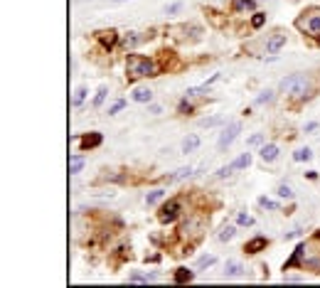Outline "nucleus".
<instances>
[{
  "instance_id": "1",
  "label": "nucleus",
  "mask_w": 320,
  "mask_h": 288,
  "mask_svg": "<svg viewBox=\"0 0 320 288\" xmlns=\"http://www.w3.org/2000/svg\"><path fill=\"white\" fill-rule=\"evenodd\" d=\"M126 72L131 79H138V77H155V64L150 59H143L138 54L128 57V64H126Z\"/></svg>"
},
{
  "instance_id": "2",
  "label": "nucleus",
  "mask_w": 320,
  "mask_h": 288,
  "mask_svg": "<svg viewBox=\"0 0 320 288\" xmlns=\"http://www.w3.org/2000/svg\"><path fill=\"white\" fill-rule=\"evenodd\" d=\"M281 91L288 94V96H308L310 84H308L305 77H300V74H291V77H286V79L281 81Z\"/></svg>"
},
{
  "instance_id": "3",
  "label": "nucleus",
  "mask_w": 320,
  "mask_h": 288,
  "mask_svg": "<svg viewBox=\"0 0 320 288\" xmlns=\"http://www.w3.org/2000/svg\"><path fill=\"white\" fill-rule=\"evenodd\" d=\"M239 131H241V126L234 121V123H229L224 131H222V135H219V143H217V146H219V151H227L229 146H232V143H234V138L239 135Z\"/></svg>"
},
{
  "instance_id": "4",
  "label": "nucleus",
  "mask_w": 320,
  "mask_h": 288,
  "mask_svg": "<svg viewBox=\"0 0 320 288\" xmlns=\"http://www.w3.org/2000/svg\"><path fill=\"white\" fill-rule=\"evenodd\" d=\"M178 212H180V202L178 200H170L168 205H163V209H160V222H175V217H178Z\"/></svg>"
},
{
  "instance_id": "5",
  "label": "nucleus",
  "mask_w": 320,
  "mask_h": 288,
  "mask_svg": "<svg viewBox=\"0 0 320 288\" xmlns=\"http://www.w3.org/2000/svg\"><path fill=\"white\" fill-rule=\"evenodd\" d=\"M303 27L313 35V37H320V15L315 13V15H310L305 23H303Z\"/></svg>"
},
{
  "instance_id": "6",
  "label": "nucleus",
  "mask_w": 320,
  "mask_h": 288,
  "mask_svg": "<svg viewBox=\"0 0 320 288\" xmlns=\"http://www.w3.org/2000/svg\"><path fill=\"white\" fill-rule=\"evenodd\" d=\"M283 45H286V35H273V37L268 40V45H266V52H268V54H276Z\"/></svg>"
},
{
  "instance_id": "7",
  "label": "nucleus",
  "mask_w": 320,
  "mask_h": 288,
  "mask_svg": "<svg viewBox=\"0 0 320 288\" xmlns=\"http://www.w3.org/2000/svg\"><path fill=\"white\" fill-rule=\"evenodd\" d=\"M261 158H264L266 163H273V160L278 158V146H273V143L264 146V148H261Z\"/></svg>"
},
{
  "instance_id": "8",
  "label": "nucleus",
  "mask_w": 320,
  "mask_h": 288,
  "mask_svg": "<svg viewBox=\"0 0 320 288\" xmlns=\"http://www.w3.org/2000/svg\"><path fill=\"white\" fill-rule=\"evenodd\" d=\"M197 146H200V135H187L183 140V153H192L197 151Z\"/></svg>"
},
{
  "instance_id": "9",
  "label": "nucleus",
  "mask_w": 320,
  "mask_h": 288,
  "mask_svg": "<svg viewBox=\"0 0 320 288\" xmlns=\"http://www.w3.org/2000/svg\"><path fill=\"white\" fill-rule=\"evenodd\" d=\"M264 246H266V239H264V236H256V239L246 241L244 251H249V254H256V251H259V249H264Z\"/></svg>"
},
{
  "instance_id": "10",
  "label": "nucleus",
  "mask_w": 320,
  "mask_h": 288,
  "mask_svg": "<svg viewBox=\"0 0 320 288\" xmlns=\"http://www.w3.org/2000/svg\"><path fill=\"white\" fill-rule=\"evenodd\" d=\"M99 143H101V135H99V133H91V135H84V138H81V146H84V148H96Z\"/></svg>"
},
{
  "instance_id": "11",
  "label": "nucleus",
  "mask_w": 320,
  "mask_h": 288,
  "mask_svg": "<svg viewBox=\"0 0 320 288\" xmlns=\"http://www.w3.org/2000/svg\"><path fill=\"white\" fill-rule=\"evenodd\" d=\"M150 96H153V91H150V89H135V91H133V101H138V104L150 101Z\"/></svg>"
},
{
  "instance_id": "12",
  "label": "nucleus",
  "mask_w": 320,
  "mask_h": 288,
  "mask_svg": "<svg viewBox=\"0 0 320 288\" xmlns=\"http://www.w3.org/2000/svg\"><path fill=\"white\" fill-rule=\"evenodd\" d=\"M99 40H101V45H104V47H113V45H116V32H113V30L101 32V35H99Z\"/></svg>"
},
{
  "instance_id": "13",
  "label": "nucleus",
  "mask_w": 320,
  "mask_h": 288,
  "mask_svg": "<svg viewBox=\"0 0 320 288\" xmlns=\"http://www.w3.org/2000/svg\"><path fill=\"white\" fill-rule=\"evenodd\" d=\"M232 165H234V170L249 168V165H251V156H249V153H241V156H239V158H237V160H234Z\"/></svg>"
},
{
  "instance_id": "14",
  "label": "nucleus",
  "mask_w": 320,
  "mask_h": 288,
  "mask_svg": "<svg viewBox=\"0 0 320 288\" xmlns=\"http://www.w3.org/2000/svg\"><path fill=\"white\" fill-rule=\"evenodd\" d=\"M81 168H84V158L74 156V158L69 160V173H72V175H77V173H81Z\"/></svg>"
},
{
  "instance_id": "15",
  "label": "nucleus",
  "mask_w": 320,
  "mask_h": 288,
  "mask_svg": "<svg viewBox=\"0 0 320 288\" xmlns=\"http://www.w3.org/2000/svg\"><path fill=\"white\" fill-rule=\"evenodd\" d=\"M276 192H278V197H283V200H293V187L286 185V183H281V185L276 187Z\"/></svg>"
},
{
  "instance_id": "16",
  "label": "nucleus",
  "mask_w": 320,
  "mask_h": 288,
  "mask_svg": "<svg viewBox=\"0 0 320 288\" xmlns=\"http://www.w3.org/2000/svg\"><path fill=\"white\" fill-rule=\"evenodd\" d=\"M163 197H165V192H163V190H153V192L145 197V205H158Z\"/></svg>"
},
{
  "instance_id": "17",
  "label": "nucleus",
  "mask_w": 320,
  "mask_h": 288,
  "mask_svg": "<svg viewBox=\"0 0 320 288\" xmlns=\"http://www.w3.org/2000/svg\"><path fill=\"white\" fill-rule=\"evenodd\" d=\"M232 236H234V227H222V229H219V234H217V239H219V241H229Z\"/></svg>"
},
{
  "instance_id": "18",
  "label": "nucleus",
  "mask_w": 320,
  "mask_h": 288,
  "mask_svg": "<svg viewBox=\"0 0 320 288\" xmlns=\"http://www.w3.org/2000/svg\"><path fill=\"white\" fill-rule=\"evenodd\" d=\"M241 271H244V268H241V263H237V261H229V263H227V271H224V273H227V276H239Z\"/></svg>"
},
{
  "instance_id": "19",
  "label": "nucleus",
  "mask_w": 320,
  "mask_h": 288,
  "mask_svg": "<svg viewBox=\"0 0 320 288\" xmlns=\"http://www.w3.org/2000/svg\"><path fill=\"white\" fill-rule=\"evenodd\" d=\"M234 10H254V0H234Z\"/></svg>"
},
{
  "instance_id": "20",
  "label": "nucleus",
  "mask_w": 320,
  "mask_h": 288,
  "mask_svg": "<svg viewBox=\"0 0 320 288\" xmlns=\"http://www.w3.org/2000/svg\"><path fill=\"white\" fill-rule=\"evenodd\" d=\"M84 99H86V86H79V89L74 91V106H81Z\"/></svg>"
},
{
  "instance_id": "21",
  "label": "nucleus",
  "mask_w": 320,
  "mask_h": 288,
  "mask_svg": "<svg viewBox=\"0 0 320 288\" xmlns=\"http://www.w3.org/2000/svg\"><path fill=\"white\" fill-rule=\"evenodd\" d=\"M310 156H313V153H310L308 148H298V151L293 153V160H298V163H300V160H310Z\"/></svg>"
},
{
  "instance_id": "22",
  "label": "nucleus",
  "mask_w": 320,
  "mask_h": 288,
  "mask_svg": "<svg viewBox=\"0 0 320 288\" xmlns=\"http://www.w3.org/2000/svg\"><path fill=\"white\" fill-rule=\"evenodd\" d=\"M190 278H192V271L178 268V273H175V281H178V283H185V281H190Z\"/></svg>"
},
{
  "instance_id": "23",
  "label": "nucleus",
  "mask_w": 320,
  "mask_h": 288,
  "mask_svg": "<svg viewBox=\"0 0 320 288\" xmlns=\"http://www.w3.org/2000/svg\"><path fill=\"white\" fill-rule=\"evenodd\" d=\"M106 94H108V89H106V86H101V89L96 91V99H94V106H101V104H104V99H106Z\"/></svg>"
},
{
  "instance_id": "24",
  "label": "nucleus",
  "mask_w": 320,
  "mask_h": 288,
  "mask_svg": "<svg viewBox=\"0 0 320 288\" xmlns=\"http://www.w3.org/2000/svg\"><path fill=\"white\" fill-rule=\"evenodd\" d=\"M271 99H273V91H268V89H266V91H261V94L256 96V101H259V104H268Z\"/></svg>"
},
{
  "instance_id": "25",
  "label": "nucleus",
  "mask_w": 320,
  "mask_h": 288,
  "mask_svg": "<svg viewBox=\"0 0 320 288\" xmlns=\"http://www.w3.org/2000/svg\"><path fill=\"white\" fill-rule=\"evenodd\" d=\"M259 205H261L264 209H276V207H278L273 200H266V197H259Z\"/></svg>"
},
{
  "instance_id": "26",
  "label": "nucleus",
  "mask_w": 320,
  "mask_h": 288,
  "mask_svg": "<svg viewBox=\"0 0 320 288\" xmlns=\"http://www.w3.org/2000/svg\"><path fill=\"white\" fill-rule=\"evenodd\" d=\"M131 281H133V283H148V281H153V276H143V273H133V276H131Z\"/></svg>"
},
{
  "instance_id": "27",
  "label": "nucleus",
  "mask_w": 320,
  "mask_h": 288,
  "mask_svg": "<svg viewBox=\"0 0 320 288\" xmlns=\"http://www.w3.org/2000/svg\"><path fill=\"white\" fill-rule=\"evenodd\" d=\"M261 143H264V135L256 133V135H251V138L246 140V146H261Z\"/></svg>"
},
{
  "instance_id": "28",
  "label": "nucleus",
  "mask_w": 320,
  "mask_h": 288,
  "mask_svg": "<svg viewBox=\"0 0 320 288\" xmlns=\"http://www.w3.org/2000/svg\"><path fill=\"white\" fill-rule=\"evenodd\" d=\"M190 173H192V170H190V168H180V170H178V173H175V175H173V178H170V180H183V178H187V175H190Z\"/></svg>"
},
{
  "instance_id": "29",
  "label": "nucleus",
  "mask_w": 320,
  "mask_h": 288,
  "mask_svg": "<svg viewBox=\"0 0 320 288\" xmlns=\"http://www.w3.org/2000/svg\"><path fill=\"white\" fill-rule=\"evenodd\" d=\"M214 261H217V259H214V256H202V259H200V261H197V266H200V268H205V266H212V263H214Z\"/></svg>"
},
{
  "instance_id": "30",
  "label": "nucleus",
  "mask_w": 320,
  "mask_h": 288,
  "mask_svg": "<svg viewBox=\"0 0 320 288\" xmlns=\"http://www.w3.org/2000/svg\"><path fill=\"white\" fill-rule=\"evenodd\" d=\"M232 170H234V165H227V168H219V170H217V178H229V175H232Z\"/></svg>"
},
{
  "instance_id": "31",
  "label": "nucleus",
  "mask_w": 320,
  "mask_h": 288,
  "mask_svg": "<svg viewBox=\"0 0 320 288\" xmlns=\"http://www.w3.org/2000/svg\"><path fill=\"white\" fill-rule=\"evenodd\" d=\"M123 106H126V101H116V104H113V106L108 108V113H118V111H121Z\"/></svg>"
},
{
  "instance_id": "32",
  "label": "nucleus",
  "mask_w": 320,
  "mask_h": 288,
  "mask_svg": "<svg viewBox=\"0 0 320 288\" xmlns=\"http://www.w3.org/2000/svg\"><path fill=\"white\" fill-rule=\"evenodd\" d=\"M237 222H239V224H246V227H249V224H251L254 219H251L249 214H239V217H237Z\"/></svg>"
},
{
  "instance_id": "33",
  "label": "nucleus",
  "mask_w": 320,
  "mask_h": 288,
  "mask_svg": "<svg viewBox=\"0 0 320 288\" xmlns=\"http://www.w3.org/2000/svg\"><path fill=\"white\" fill-rule=\"evenodd\" d=\"M178 10H183V3H173V5H168V13H170V15L178 13Z\"/></svg>"
},
{
  "instance_id": "34",
  "label": "nucleus",
  "mask_w": 320,
  "mask_h": 288,
  "mask_svg": "<svg viewBox=\"0 0 320 288\" xmlns=\"http://www.w3.org/2000/svg\"><path fill=\"white\" fill-rule=\"evenodd\" d=\"M219 121H222V118H205V121H200V123H202V126H217Z\"/></svg>"
},
{
  "instance_id": "35",
  "label": "nucleus",
  "mask_w": 320,
  "mask_h": 288,
  "mask_svg": "<svg viewBox=\"0 0 320 288\" xmlns=\"http://www.w3.org/2000/svg\"><path fill=\"white\" fill-rule=\"evenodd\" d=\"M180 111H183V113L192 111V104H187V101H180Z\"/></svg>"
},
{
  "instance_id": "36",
  "label": "nucleus",
  "mask_w": 320,
  "mask_h": 288,
  "mask_svg": "<svg viewBox=\"0 0 320 288\" xmlns=\"http://www.w3.org/2000/svg\"><path fill=\"white\" fill-rule=\"evenodd\" d=\"M251 23H254V27H261V25H264V15H256Z\"/></svg>"
},
{
  "instance_id": "37",
  "label": "nucleus",
  "mask_w": 320,
  "mask_h": 288,
  "mask_svg": "<svg viewBox=\"0 0 320 288\" xmlns=\"http://www.w3.org/2000/svg\"><path fill=\"white\" fill-rule=\"evenodd\" d=\"M138 42V37H126V47H133Z\"/></svg>"
},
{
  "instance_id": "38",
  "label": "nucleus",
  "mask_w": 320,
  "mask_h": 288,
  "mask_svg": "<svg viewBox=\"0 0 320 288\" xmlns=\"http://www.w3.org/2000/svg\"><path fill=\"white\" fill-rule=\"evenodd\" d=\"M113 3H123V0H113Z\"/></svg>"
}]
</instances>
